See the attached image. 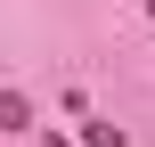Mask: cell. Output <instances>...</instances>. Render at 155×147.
Wrapping results in <instances>:
<instances>
[{
	"label": "cell",
	"instance_id": "6da1fadb",
	"mask_svg": "<svg viewBox=\"0 0 155 147\" xmlns=\"http://www.w3.org/2000/svg\"><path fill=\"white\" fill-rule=\"evenodd\" d=\"M0 131H33V106H25L16 90H0Z\"/></svg>",
	"mask_w": 155,
	"mask_h": 147
}]
</instances>
